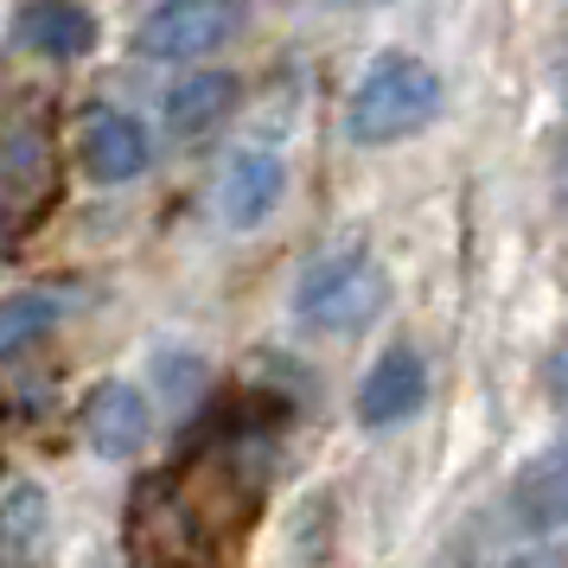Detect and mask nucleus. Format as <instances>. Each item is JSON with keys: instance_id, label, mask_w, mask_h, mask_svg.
<instances>
[{"instance_id": "1", "label": "nucleus", "mask_w": 568, "mask_h": 568, "mask_svg": "<svg viewBox=\"0 0 568 568\" xmlns=\"http://www.w3.org/2000/svg\"><path fill=\"white\" fill-rule=\"evenodd\" d=\"M440 115V71H428L422 58L389 52L377 58L364 83L345 103V134L358 148H389V141H409Z\"/></svg>"}, {"instance_id": "2", "label": "nucleus", "mask_w": 568, "mask_h": 568, "mask_svg": "<svg viewBox=\"0 0 568 568\" xmlns=\"http://www.w3.org/2000/svg\"><path fill=\"white\" fill-rule=\"evenodd\" d=\"M389 301V282L377 256H364V250H333V256H320L301 275L294 287V313H301V326L313 333H364Z\"/></svg>"}, {"instance_id": "3", "label": "nucleus", "mask_w": 568, "mask_h": 568, "mask_svg": "<svg viewBox=\"0 0 568 568\" xmlns=\"http://www.w3.org/2000/svg\"><path fill=\"white\" fill-rule=\"evenodd\" d=\"M236 27H243L236 0H166L134 27V52L160 58V64H185V58L217 52Z\"/></svg>"}, {"instance_id": "4", "label": "nucleus", "mask_w": 568, "mask_h": 568, "mask_svg": "<svg viewBox=\"0 0 568 568\" xmlns=\"http://www.w3.org/2000/svg\"><path fill=\"white\" fill-rule=\"evenodd\" d=\"M148 129L134 122V115H122V109L109 103H90L78 115V166L90 173L97 185H129L148 173Z\"/></svg>"}, {"instance_id": "5", "label": "nucleus", "mask_w": 568, "mask_h": 568, "mask_svg": "<svg viewBox=\"0 0 568 568\" xmlns=\"http://www.w3.org/2000/svg\"><path fill=\"white\" fill-rule=\"evenodd\" d=\"M422 396H428V371L415 358L409 345H396L384 358L371 364V377L358 389V422L364 428H396V422H409L422 409Z\"/></svg>"}, {"instance_id": "6", "label": "nucleus", "mask_w": 568, "mask_h": 568, "mask_svg": "<svg viewBox=\"0 0 568 568\" xmlns=\"http://www.w3.org/2000/svg\"><path fill=\"white\" fill-rule=\"evenodd\" d=\"M27 180L52 185V154H45V141L32 129L0 141V236L27 231V217L45 205V192H27Z\"/></svg>"}, {"instance_id": "7", "label": "nucleus", "mask_w": 568, "mask_h": 568, "mask_svg": "<svg viewBox=\"0 0 568 568\" xmlns=\"http://www.w3.org/2000/svg\"><path fill=\"white\" fill-rule=\"evenodd\" d=\"M83 435H90V447L109 454V460L134 454V447L148 440V396L134 384H97L90 403H83Z\"/></svg>"}, {"instance_id": "8", "label": "nucleus", "mask_w": 568, "mask_h": 568, "mask_svg": "<svg viewBox=\"0 0 568 568\" xmlns=\"http://www.w3.org/2000/svg\"><path fill=\"white\" fill-rule=\"evenodd\" d=\"M13 39L39 58H83L97 45V20H90V7H78V0H32V7H20V20H13Z\"/></svg>"}, {"instance_id": "9", "label": "nucleus", "mask_w": 568, "mask_h": 568, "mask_svg": "<svg viewBox=\"0 0 568 568\" xmlns=\"http://www.w3.org/2000/svg\"><path fill=\"white\" fill-rule=\"evenodd\" d=\"M231 109H236V78L231 71H185V78L160 97V115H166L173 134H205V129H217Z\"/></svg>"}, {"instance_id": "10", "label": "nucleus", "mask_w": 568, "mask_h": 568, "mask_svg": "<svg viewBox=\"0 0 568 568\" xmlns=\"http://www.w3.org/2000/svg\"><path fill=\"white\" fill-rule=\"evenodd\" d=\"M275 199H282V160L275 154H243L224 173V192H217V205H224V217H231L236 231L262 224L275 211Z\"/></svg>"}, {"instance_id": "11", "label": "nucleus", "mask_w": 568, "mask_h": 568, "mask_svg": "<svg viewBox=\"0 0 568 568\" xmlns=\"http://www.w3.org/2000/svg\"><path fill=\"white\" fill-rule=\"evenodd\" d=\"M517 511L530 517L537 530H568V440H556L549 454H537V460L524 466Z\"/></svg>"}, {"instance_id": "12", "label": "nucleus", "mask_w": 568, "mask_h": 568, "mask_svg": "<svg viewBox=\"0 0 568 568\" xmlns=\"http://www.w3.org/2000/svg\"><path fill=\"white\" fill-rule=\"evenodd\" d=\"M52 326H58V307L45 301V294H13V301H0V358L39 345Z\"/></svg>"}, {"instance_id": "13", "label": "nucleus", "mask_w": 568, "mask_h": 568, "mask_svg": "<svg viewBox=\"0 0 568 568\" xmlns=\"http://www.w3.org/2000/svg\"><path fill=\"white\" fill-rule=\"evenodd\" d=\"M45 530V498L39 491H13L7 505H0V549L7 556H27L32 542Z\"/></svg>"}, {"instance_id": "14", "label": "nucleus", "mask_w": 568, "mask_h": 568, "mask_svg": "<svg viewBox=\"0 0 568 568\" xmlns=\"http://www.w3.org/2000/svg\"><path fill=\"white\" fill-rule=\"evenodd\" d=\"M542 377H549V396H556V409L568 415V333L556 338V352H549V364H542Z\"/></svg>"}, {"instance_id": "15", "label": "nucleus", "mask_w": 568, "mask_h": 568, "mask_svg": "<svg viewBox=\"0 0 568 568\" xmlns=\"http://www.w3.org/2000/svg\"><path fill=\"white\" fill-rule=\"evenodd\" d=\"M556 180H562V192H568V134H562V148H556Z\"/></svg>"}, {"instance_id": "16", "label": "nucleus", "mask_w": 568, "mask_h": 568, "mask_svg": "<svg viewBox=\"0 0 568 568\" xmlns=\"http://www.w3.org/2000/svg\"><path fill=\"white\" fill-rule=\"evenodd\" d=\"M562 97H568V58H562Z\"/></svg>"}, {"instance_id": "17", "label": "nucleus", "mask_w": 568, "mask_h": 568, "mask_svg": "<svg viewBox=\"0 0 568 568\" xmlns=\"http://www.w3.org/2000/svg\"><path fill=\"white\" fill-rule=\"evenodd\" d=\"M352 7H371V0H352Z\"/></svg>"}]
</instances>
